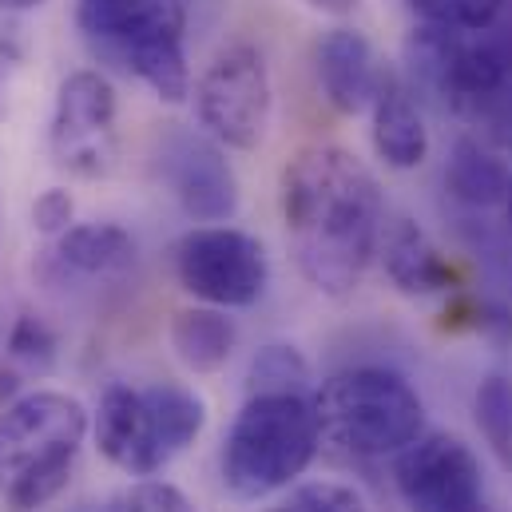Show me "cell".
I'll use <instances>...</instances> for the list:
<instances>
[{
	"mask_svg": "<svg viewBox=\"0 0 512 512\" xmlns=\"http://www.w3.org/2000/svg\"><path fill=\"white\" fill-rule=\"evenodd\" d=\"M282 223L298 274L346 298L382 251L385 199L378 175L338 143L302 147L282 171Z\"/></svg>",
	"mask_w": 512,
	"mask_h": 512,
	"instance_id": "1",
	"label": "cell"
},
{
	"mask_svg": "<svg viewBox=\"0 0 512 512\" xmlns=\"http://www.w3.org/2000/svg\"><path fill=\"white\" fill-rule=\"evenodd\" d=\"M88 433V409L60 393L36 389L0 413V501L12 512L52 505L76 469Z\"/></svg>",
	"mask_w": 512,
	"mask_h": 512,
	"instance_id": "2",
	"label": "cell"
},
{
	"mask_svg": "<svg viewBox=\"0 0 512 512\" xmlns=\"http://www.w3.org/2000/svg\"><path fill=\"white\" fill-rule=\"evenodd\" d=\"M76 28L100 60L135 76L155 100L183 104L191 96L187 0H76Z\"/></svg>",
	"mask_w": 512,
	"mask_h": 512,
	"instance_id": "3",
	"label": "cell"
},
{
	"mask_svg": "<svg viewBox=\"0 0 512 512\" xmlns=\"http://www.w3.org/2000/svg\"><path fill=\"white\" fill-rule=\"evenodd\" d=\"M318 445L314 393H247L223 437V485L235 501H262L302 477Z\"/></svg>",
	"mask_w": 512,
	"mask_h": 512,
	"instance_id": "4",
	"label": "cell"
},
{
	"mask_svg": "<svg viewBox=\"0 0 512 512\" xmlns=\"http://www.w3.org/2000/svg\"><path fill=\"white\" fill-rule=\"evenodd\" d=\"M322 441L354 457H393L425 433V401L397 370L354 366L314 389Z\"/></svg>",
	"mask_w": 512,
	"mask_h": 512,
	"instance_id": "5",
	"label": "cell"
},
{
	"mask_svg": "<svg viewBox=\"0 0 512 512\" xmlns=\"http://www.w3.org/2000/svg\"><path fill=\"white\" fill-rule=\"evenodd\" d=\"M270 112H274L270 72L255 44L223 48L195 80L199 124L215 143L231 151H255L266 139Z\"/></svg>",
	"mask_w": 512,
	"mask_h": 512,
	"instance_id": "6",
	"label": "cell"
},
{
	"mask_svg": "<svg viewBox=\"0 0 512 512\" xmlns=\"http://www.w3.org/2000/svg\"><path fill=\"white\" fill-rule=\"evenodd\" d=\"M179 286L207 306L247 310L266 294L270 258L255 235L235 227H195L175 243Z\"/></svg>",
	"mask_w": 512,
	"mask_h": 512,
	"instance_id": "7",
	"label": "cell"
},
{
	"mask_svg": "<svg viewBox=\"0 0 512 512\" xmlns=\"http://www.w3.org/2000/svg\"><path fill=\"white\" fill-rule=\"evenodd\" d=\"M116 88L104 72L80 68L72 72L52 108L48 151L52 163L76 179H104L116 167L120 135H116Z\"/></svg>",
	"mask_w": 512,
	"mask_h": 512,
	"instance_id": "8",
	"label": "cell"
},
{
	"mask_svg": "<svg viewBox=\"0 0 512 512\" xmlns=\"http://www.w3.org/2000/svg\"><path fill=\"white\" fill-rule=\"evenodd\" d=\"M393 481L409 512H473L485 497L481 461L453 433H421L405 445L397 453Z\"/></svg>",
	"mask_w": 512,
	"mask_h": 512,
	"instance_id": "9",
	"label": "cell"
},
{
	"mask_svg": "<svg viewBox=\"0 0 512 512\" xmlns=\"http://www.w3.org/2000/svg\"><path fill=\"white\" fill-rule=\"evenodd\" d=\"M159 179L195 223H227L239 211V179L223 143L195 131H167L155 151Z\"/></svg>",
	"mask_w": 512,
	"mask_h": 512,
	"instance_id": "10",
	"label": "cell"
},
{
	"mask_svg": "<svg viewBox=\"0 0 512 512\" xmlns=\"http://www.w3.org/2000/svg\"><path fill=\"white\" fill-rule=\"evenodd\" d=\"M92 433H96L100 453L128 477H155L167 465L143 389H131L124 382L108 385L100 393Z\"/></svg>",
	"mask_w": 512,
	"mask_h": 512,
	"instance_id": "11",
	"label": "cell"
},
{
	"mask_svg": "<svg viewBox=\"0 0 512 512\" xmlns=\"http://www.w3.org/2000/svg\"><path fill=\"white\" fill-rule=\"evenodd\" d=\"M382 76L385 64L358 28H334L318 40V84L330 108H338L342 116L370 112Z\"/></svg>",
	"mask_w": 512,
	"mask_h": 512,
	"instance_id": "12",
	"label": "cell"
},
{
	"mask_svg": "<svg viewBox=\"0 0 512 512\" xmlns=\"http://www.w3.org/2000/svg\"><path fill=\"white\" fill-rule=\"evenodd\" d=\"M370 120H374V128H370L374 131V147H378L385 167L413 171V167L425 163V155H429V128L421 120L413 88L393 68H385L378 96L370 104Z\"/></svg>",
	"mask_w": 512,
	"mask_h": 512,
	"instance_id": "13",
	"label": "cell"
},
{
	"mask_svg": "<svg viewBox=\"0 0 512 512\" xmlns=\"http://www.w3.org/2000/svg\"><path fill=\"white\" fill-rule=\"evenodd\" d=\"M382 262L389 282L409 294V298H429V294H445L457 278H453V266L445 262V255L429 243V235L409 223V219H397L382 231Z\"/></svg>",
	"mask_w": 512,
	"mask_h": 512,
	"instance_id": "14",
	"label": "cell"
},
{
	"mask_svg": "<svg viewBox=\"0 0 512 512\" xmlns=\"http://www.w3.org/2000/svg\"><path fill=\"white\" fill-rule=\"evenodd\" d=\"M239 330L227 310L219 306H187L171 318V350L195 374H215L231 362Z\"/></svg>",
	"mask_w": 512,
	"mask_h": 512,
	"instance_id": "15",
	"label": "cell"
},
{
	"mask_svg": "<svg viewBox=\"0 0 512 512\" xmlns=\"http://www.w3.org/2000/svg\"><path fill=\"white\" fill-rule=\"evenodd\" d=\"M509 163L493 155L481 139H457L449 167H445V187L457 203L465 207H501L509 195Z\"/></svg>",
	"mask_w": 512,
	"mask_h": 512,
	"instance_id": "16",
	"label": "cell"
},
{
	"mask_svg": "<svg viewBox=\"0 0 512 512\" xmlns=\"http://www.w3.org/2000/svg\"><path fill=\"white\" fill-rule=\"evenodd\" d=\"M56 255L80 274H120L135 262V239L116 223H76L60 235Z\"/></svg>",
	"mask_w": 512,
	"mask_h": 512,
	"instance_id": "17",
	"label": "cell"
},
{
	"mask_svg": "<svg viewBox=\"0 0 512 512\" xmlns=\"http://www.w3.org/2000/svg\"><path fill=\"white\" fill-rule=\"evenodd\" d=\"M147 405H151V421H155V433H159V445L167 453V461L175 453H183L207 425V401L191 389V385L179 382H155L143 389Z\"/></svg>",
	"mask_w": 512,
	"mask_h": 512,
	"instance_id": "18",
	"label": "cell"
},
{
	"mask_svg": "<svg viewBox=\"0 0 512 512\" xmlns=\"http://www.w3.org/2000/svg\"><path fill=\"white\" fill-rule=\"evenodd\" d=\"M473 417L493 449V457L512 473V378L509 374H489L473 393Z\"/></svg>",
	"mask_w": 512,
	"mask_h": 512,
	"instance_id": "19",
	"label": "cell"
},
{
	"mask_svg": "<svg viewBox=\"0 0 512 512\" xmlns=\"http://www.w3.org/2000/svg\"><path fill=\"white\" fill-rule=\"evenodd\" d=\"M247 393H314L306 358L294 346H262L247 370Z\"/></svg>",
	"mask_w": 512,
	"mask_h": 512,
	"instance_id": "20",
	"label": "cell"
},
{
	"mask_svg": "<svg viewBox=\"0 0 512 512\" xmlns=\"http://www.w3.org/2000/svg\"><path fill=\"white\" fill-rule=\"evenodd\" d=\"M421 24H437V28H461V32H477L501 20L509 0H405Z\"/></svg>",
	"mask_w": 512,
	"mask_h": 512,
	"instance_id": "21",
	"label": "cell"
},
{
	"mask_svg": "<svg viewBox=\"0 0 512 512\" xmlns=\"http://www.w3.org/2000/svg\"><path fill=\"white\" fill-rule=\"evenodd\" d=\"M56 334L48 330L44 318H32V314H20L8 330V354L32 370H48L56 362Z\"/></svg>",
	"mask_w": 512,
	"mask_h": 512,
	"instance_id": "22",
	"label": "cell"
},
{
	"mask_svg": "<svg viewBox=\"0 0 512 512\" xmlns=\"http://www.w3.org/2000/svg\"><path fill=\"white\" fill-rule=\"evenodd\" d=\"M286 512H366L362 497L338 481H310L286 497Z\"/></svg>",
	"mask_w": 512,
	"mask_h": 512,
	"instance_id": "23",
	"label": "cell"
},
{
	"mask_svg": "<svg viewBox=\"0 0 512 512\" xmlns=\"http://www.w3.org/2000/svg\"><path fill=\"white\" fill-rule=\"evenodd\" d=\"M112 512H195V509H191V501L175 485H167V481H139L131 493H124L116 501Z\"/></svg>",
	"mask_w": 512,
	"mask_h": 512,
	"instance_id": "24",
	"label": "cell"
},
{
	"mask_svg": "<svg viewBox=\"0 0 512 512\" xmlns=\"http://www.w3.org/2000/svg\"><path fill=\"white\" fill-rule=\"evenodd\" d=\"M72 211H76L72 195L60 191V187H52V191H44V195L32 203V227H36L40 235H64V231L72 227Z\"/></svg>",
	"mask_w": 512,
	"mask_h": 512,
	"instance_id": "25",
	"label": "cell"
},
{
	"mask_svg": "<svg viewBox=\"0 0 512 512\" xmlns=\"http://www.w3.org/2000/svg\"><path fill=\"white\" fill-rule=\"evenodd\" d=\"M306 4L318 8V12H330V16H346V12L358 8V0H306Z\"/></svg>",
	"mask_w": 512,
	"mask_h": 512,
	"instance_id": "26",
	"label": "cell"
},
{
	"mask_svg": "<svg viewBox=\"0 0 512 512\" xmlns=\"http://www.w3.org/2000/svg\"><path fill=\"white\" fill-rule=\"evenodd\" d=\"M44 0H0V12H32L40 8Z\"/></svg>",
	"mask_w": 512,
	"mask_h": 512,
	"instance_id": "27",
	"label": "cell"
},
{
	"mask_svg": "<svg viewBox=\"0 0 512 512\" xmlns=\"http://www.w3.org/2000/svg\"><path fill=\"white\" fill-rule=\"evenodd\" d=\"M505 215H509V223H512V179H509V195H505Z\"/></svg>",
	"mask_w": 512,
	"mask_h": 512,
	"instance_id": "28",
	"label": "cell"
},
{
	"mask_svg": "<svg viewBox=\"0 0 512 512\" xmlns=\"http://www.w3.org/2000/svg\"><path fill=\"white\" fill-rule=\"evenodd\" d=\"M473 512H485V505H481V509H473Z\"/></svg>",
	"mask_w": 512,
	"mask_h": 512,
	"instance_id": "29",
	"label": "cell"
},
{
	"mask_svg": "<svg viewBox=\"0 0 512 512\" xmlns=\"http://www.w3.org/2000/svg\"><path fill=\"white\" fill-rule=\"evenodd\" d=\"M270 512H286V509H270Z\"/></svg>",
	"mask_w": 512,
	"mask_h": 512,
	"instance_id": "30",
	"label": "cell"
}]
</instances>
